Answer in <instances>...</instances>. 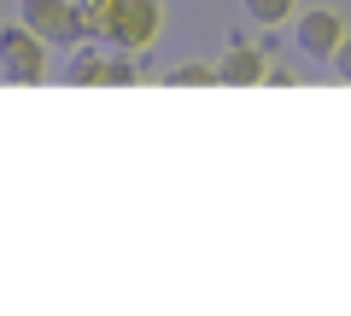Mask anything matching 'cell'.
Listing matches in <instances>:
<instances>
[{
	"mask_svg": "<svg viewBox=\"0 0 351 316\" xmlns=\"http://www.w3.org/2000/svg\"><path fill=\"white\" fill-rule=\"evenodd\" d=\"M82 18H88V36L112 53H147L164 29V6L158 0H82Z\"/></svg>",
	"mask_w": 351,
	"mask_h": 316,
	"instance_id": "cell-1",
	"label": "cell"
},
{
	"mask_svg": "<svg viewBox=\"0 0 351 316\" xmlns=\"http://www.w3.org/2000/svg\"><path fill=\"white\" fill-rule=\"evenodd\" d=\"M64 82H76V88H129V82H141V64L135 53H112L100 41H82V47H71Z\"/></svg>",
	"mask_w": 351,
	"mask_h": 316,
	"instance_id": "cell-2",
	"label": "cell"
},
{
	"mask_svg": "<svg viewBox=\"0 0 351 316\" xmlns=\"http://www.w3.org/2000/svg\"><path fill=\"white\" fill-rule=\"evenodd\" d=\"M18 24H29L47 47H64V53L82 47V41H94L76 0H18Z\"/></svg>",
	"mask_w": 351,
	"mask_h": 316,
	"instance_id": "cell-3",
	"label": "cell"
},
{
	"mask_svg": "<svg viewBox=\"0 0 351 316\" xmlns=\"http://www.w3.org/2000/svg\"><path fill=\"white\" fill-rule=\"evenodd\" d=\"M0 76H6V82H24V88L47 76V41L29 24L0 29Z\"/></svg>",
	"mask_w": 351,
	"mask_h": 316,
	"instance_id": "cell-4",
	"label": "cell"
},
{
	"mask_svg": "<svg viewBox=\"0 0 351 316\" xmlns=\"http://www.w3.org/2000/svg\"><path fill=\"white\" fill-rule=\"evenodd\" d=\"M293 41H299L304 59H334V47L346 41V18H339L334 6H311V12H299Z\"/></svg>",
	"mask_w": 351,
	"mask_h": 316,
	"instance_id": "cell-5",
	"label": "cell"
},
{
	"mask_svg": "<svg viewBox=\"0 0 351 316\" xmlns=\"http://www.w3.org/2000/svg\"><path fill=\"white\" fill-rule=\"evenodd\" d=\"M217 82H223V88H258V82H269V64H263L258 47L228 41L223 59H217Z\"/></svg>",
	"mask_w": 351,
	"mask_h": 316,
	"instance_id": "cell-6",
	"label": "cell"
},
{
	"mask_svg": "<svg viewBox=\"0 0 351 316\" xmlns=\"http://www.w3.org/2000/svg\"><path fill=\"white\" fill-rule=\"evenodd\" d=\"M164 82H170V88H211V82H217V64L182 59V64H170V71H164Z\"/></svg>",
	"mask_w": 351,
	"mask_h": 316,
	"instance_id": "cell-7",
	"label": "cell"
},
{
	"mask_svg": "<svg viewBox=\"0 0 351 316\" xmlns=\"http://www.w3.org/2000/svg\"><path fill=\"white\" fill-rule=\"evenodd\" d=\"M246 6V18L252 24H263V29H276V24H287L293 18V0H240Z\"/></svg>",
	"mask_w": 351,
	"mask_h": 316,
	"instance_id": "cell-8",
	"label": "cell"
},
{
	"mask_svg": "<svg viewBox=\"0 0 351 316\" xmlns=\"http://www.w3.org/2000/svg\"><path fill=\"white\" fill-rule=\"evenodd\" d=\"M328 64H334V76H339V82H351V36L334 47V59H328Z\"/></svg>",
	"mask_w": 351,
	"mask_h": 316,
	"instance_id": "cell-9",
	"label": "cell"
}]
</instances>
